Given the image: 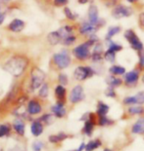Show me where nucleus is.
Listing matches in <instances>:
<instances>
[{"label":"nucleus","instance_id":"1","mask_svg":"<svg viewBox=\"0 0 144 151\" xmlns=\"http://www.w3.org/2000/svg\"><path fill=\"white\" fill-rule=\"evenodd\" d=\"M28 65V60L23 57H13L5 63L4 69L14 76H20Z\"/></svg>","mask_w":144,"mask_h":151},{"label":"nucleus","instance_id":"28","mask_svg":"<svg viewBox=\"0 0 144 151\" xmlns=\"http://www.w3.org/2000/svg\"><path fill=\"white\" fill-rule=\"evenodd\" d=\"M10 125L9 124H0V137H5L10 133Z\"/></svg>","mask_w":144,"mask_h":151},{"label":"nucleus","instance_id":"50","mask_svg":"<svg viewBox=\"0 0 144 151\" xmlns=\"http://www.w3.org/2000/svg\"><path fill=\"white\" fill-rule=\"evenodd\" d=\"M127 2H129V3H134V2H136L137 0H127Z\"/></svg>","mask_w":144,"mask_h":151},{"label":"nucleus","instance_id":"16","mask_svg":"<svg viewBox=\"0 0 144 151\" xmlns=\"http://www.w3.org/2000/svg\"><path fill=\"white\" fill-rule=\"evenodd\" d=\"M132 133L133 134H144V118L138 119L132 126Z\"/></svg>","mask_w":144,"mask_h":151},{"label":"nucleus","instance_id":"29","mask_svg":"<svg viewBox=\"0 0 144 151\" xmlns=\"http://www.w3.org/2000/svg\"><path fill=\"white\" fill-rule=\"evenodd\" d=\"M121 49H123V47H121V45L115 43L111 40H109V49H108L109 51H112V52H114V53H117V52H119V51H121Z\"/></svg>","mask_w":144,"mask_h":151},{"label":"nucleus","instance_id":"44","mask_svg":"<svg viewBox=\"0 0 144 151\" xmlns=\"http://www.w3.org/2000/svg\"><path fill=\"white\" fill-rule=\"evenodd\" d=\"M68 3V0H54V4L56 6H63Z\"/></svg>","mask_w":144,"mask_h":151},{"label":"nucleus","instance_id":"43","mask_svg":"<svg viewBox=\"0 0 144 151\" xmlns=\"http://www.w3.org/2000/svg\"><path fill=\"white\" fill-rule=\"evenodd\" d=\"M94 49H93V53H98V54H101L102 53V49H103V47H102V45L97 42L96 44H94Z\"/></svg>","mask_w":144,"mask_h":151},{"label":"nucleus","instance_id":"20","mask_svg":"<svg viewBox=\"0 0 144 151\" xmlns=\"http://www.w3.org/2000/svg\"><path fill=\"white\" fill-rule=\"evenodd\" d=\"M47 39L51 45H57L61 41V37L58 31H52V32L48 34Z\"/></svg>","mask_w":144,"mask_h":151},{"label":"nucleus","instance_id":"51","mask_svg":"<svg viewBox=\"0 0 144 151\" xmlns=\"http://www.w3.org/2000/svg\"><path fill=\"white\" fill-rule=\"evenodd\" d=\"M8 1H10V0H0V2H3V3H7Z\"/></svg>","mask_w":144,"mask_h":151},{"label":"nucleus","instance_id":"12","mask_svg":"<svg viewBox=\"0 0 144 151\" xmlns=\"http://www.w3.org/2000/svg\"><path fill=\"white\" fill-rule=\"evenodd\" d=\"M8 27L11 31H13V32H20V31L24 29L25 22L22 20H20V19H15V20H13L10 22V24L8 25Z\"/></svg>","mask_w":144,"mask_h":151},{"label":"nucleus","instance_id":"2","mask_svg":"<svg viewBox=\"0 0 144 151\" xmlns=\"http://www.w3.org/2000/svg\"><path fill=\"white\" fill-rule=\"evenodd\" d=\"M45 79V74L41 69L34 67L31 70V88L33 91L38 89L39 87L43 84V81Z\"/></svg>","mask_w":144,"mask_h":151},{"label":"nucleus","instance_id":"48","mask_svg":"<svg viewBox=\"0 0 144 151\" xmlns=\"http://www.w3.org/2000/svg\"><path fill=\"white\" fill-rule=\"evenodd\" d=\"M84 147H85V144H84V143H81V146L79 147V149L76 150V151H82V150L84 149Z\"/></svg>","mask_w":144,"mask_h":151},{"label":"nucleus","instance_id":"13","mask_svg":"<svg viewBox=\"0 0 144 151\" xmlns=\"http://www.w3.org/2000/svg\"><path fill=\"white\" fill-rule=\"evenodd\" d=\"M41 110H42V107H41V105L39 104V102L34 101H31L28 102V112L31 115H36V114H38L40 113Z\"/></svg>","mask_w":144,"mask_h":151},{"label":"nucleus","instance_id":"15","mask_svg":"<svg viewBox=\"0 0 144 151\" xmlns=\"http://www.w3.org/2000/svg\"><path fill=\"white\" fill-rule=\"evenodd\" d=\"M52 112L56 117H58V118L64 117L66 115V108H65V106H64V104L58 102V104H56L55 105H53Z\"/></svg>","mask_w":144,"mask_h":151},{"label":"nucleus","instance_id":"19","mask_svg":"<svg viewBox=\"0 0 144 151\" xmlns=\"http://www.w3.org/2000/svg\"><path fill=\"white\" fill-rule=\"evenodd\" d=\"M58 32L60 34L61 40L64 39V38L70 36V35H73V27L71 25H65V27H61L58 30Z\"/></svg>","mask_w":144,"mask_h":151},{"label":"nucleus","instance_id":"35","mask_svg":"<svg viewBox=\"0 0 144 151\" xmlns=\"http://www.w3.org/2000/svg\"><path fill=\"white\" fill-rule=\"evenodd\" d=\"M40 122H44L46 125H50L53 123L54 121V117L53 115H50V114H45L41 117V120H39Z\"/></svg>","mask_w":144,"mask_h":151},{"label":"nucleus","instance_id":"25","mask_svg":"<svg viewBox=\"0 0 144 151\" xmlns=\"http://www.w3.org/2000/svg\"><path fill=\"white\" fill-rule=\"evenodd\" d=\"M107 83L109 85H110V87H113V88H115V87H119L121 83H123V81L120 79V78H117V77L114 76H109L107 78Z\"/></svg>","mask_w":144,"mask_h":151},{"label":"nucleus","instance_id":"5","mask_svg":"<svg viewBox=\"0 0 144 151\" xmlns=\"http://www.w3.org/2000/svg\"><path fill=\"white\" fill-rule=\"evenodd\" d=\"M89 48H90V46H89L86 42L84 44L79 45V46H76L75 49L73 50V56H75L78 60H86L87 58H89V56H90Z\"/></svg>","mask_w":144,"mask_h":151},{"label":"nucleus","instance_id":"46","mask_svg":"<svg viewBox=\"0 0 144 151\" xmlns=\"http://www.w3.org/2000/svg\"><path fill=\"white\" fill-rule=\"evenodd\" d=\"M139 24L141 27H144V13H140L139 15Z\"/></svg>","mask_w":144,"mask_h":151},{"label":"nucleus","instance_id":"22","mask_svg":"<svg viewBox=\"0 0 144 151\" xmlns=\"http://www.w3.org/2000/svg\"><path fill=\"white\" fill-rule=\"evenodd\" d=\"M108 112H109V105L103 104L102 101H99L97 105V114L99 116H105Z\"/></svg>","mask_w":144,"mask_h":151},{"label":"nucleus","instance_id":"52","mask_svg":"<svg viewBox=\"0 0 144 151\" xmlns=\"http://www.w3.org/2000/svg\"><path fill=\"white\" fill-rule=\"evenodd\" d=\"M104 151H112V150H110V149H108V148H106V149H104Z\"/></svg>","mask_w":144,"mask_h":151},{"label":"nucleus","instance_id":"14","mask_svg":"<svg viewBox=\"0 0 144 151\" xmlns=\"http://www.w3.org/2000/svg\"><path fill=\"white\" fill-rule=\"evenodd\" d=\"M31 132L34 137H39L43 132V125L40 121L36 120L31 123Z\"/></svg>","mask_w":144,"mask_h":151},{"label":"nucleus","instance_id":"47","mask_svg":"<svg viewBox=\"0 0 144 151\" xmlns=\"http://www.w3.org/2000/svg\"><path fill=\"white\" fill-rule=\"evenodd\" d=\"M4 21H5V14L4 13H0V24H2Z\"/></svg>","mask_w":144,"mask_h":151},{"label":"nucleus","instance_id":"23","mask_svg":"<svg viewBox=\"0 0 144 151\" xmlns=\"http://www.w3.org/2000/svg\"><path fill=\"white\" fill-rule=\"evenodd\" d=\"M109 71L112 75H123L126 73V68L123 66H119V65H113L110 67Z\"/></svg>","mask_w":144,"mask_h":151},{"label":"nucleus","instance_id":"32","mask_svg":"<svg viewBox=\"0 0 144 151\" xmlns=\"http://www.w3.org/2000/svg\"><path fill=\"white\" fill-rule=\"evenodd\" d=\"M48 92H49V88H48V85L47 84H42V86L40 87L39 89V97L40 98H43L45 99L47 98L48 96Z\"/></svg>","mask_w":144,"mask_h":151},{"label":"nucleus","instance_id":"37","mask_svg":"<svg viewBox=\"0 0 144 151\" xmlns=\"http://www.w3.org/2000/svg\"><path fill=\"white\" fill-rule=\"evenodd\" d=\"M136 104H144V92H139L136 96H134Z\"/></svg>","mask_w":144,"mask_h":151},{"label":"nucleus","instance_id":"30","mask_svg":"<svg viewBox=\"0 0 144 151\" xmlns=\"http://www.w3.org/2000/svg\"><path fill=\"white\" fill-rule=\"evenodd\" d=\"M144 112V108L141 106H130L129 108V113L132 114V115H138V114H142Z\"/></svg>","mask_w":144,"mask_h":151},{"label":"nucleus","instance_id":"24","mask_svg":"<svg viewBox=\"0 0 144 151\" xmlns=\"http://www.w3.org/2000/svg\"><path fill=\"white\" fill-rule=\"evenodd\" d=\"M101 141L99 140V139H94V140H91V141H89V142L86 144L85 147H84V149L86 151H93L95 150L96 148H98L99 146H101Z\"/></svg>","mask_w":144,"mask_h":151},{"label":"nucleus","instance_id":"21","mask_svg":"<svg viewBox=\"0 0 144 151\" xmlns=\"http://www.w3.org/2000/svg\"><path fill=\"white\" fill-rule=\"evenodd\" d=\"M95 125V122L91 121V120H86L84 123V133L86 136H91L92 131H93V127Z\"/></svg>","mask_w":144,"mask_h":151},{"label":"nucleus","instance_id":"53","mask_svg":"<svg viewBox=\"0 0 144 151\" xmlns=\"http://www.w3.org/2000/svg\"><path fill=\"white\" fill-rule=\"evenodd\" d=\"M142 81L144 82V75H143V77H142Z\"/></svg>","mask_w":144,"mask_h":151},{"label":"nucleus","instance_id":"26","mask_svg":"<svg viewBox=\"0 0 144 151\" xmlns=\"http://www.w3.org/2000/svg\"><path fill=\"white\" fill-rule=\"evenodd\" d=\"M67 137H68V136H67L66 134L60 133L58 134H53V136H50L49 137V140H50V142L56 143V142H59V141L64 140L65 139H67Z\"/></svg>","mask_w":144,"mask_h":151},{"label":"nucleus","instance_id":"38","mask_svg":"<svg viewBox=\"0 0 144 151\" xmlns=\"http://www.w3.org/2000/svg\"><path fill=\"white\" fill-rule=\"evenodd\" d=\"M58 80H59L60 84L62 86H65V85L68 84V77H67L66 74H63V73H62V74H60Z\"/></svg>","mask_w":144,"mask_h":151},{"label":"nucleus","instance_id":"45","mask_svg":"<svg viewBox=\"0 0 144 151\" xmlns=\"http://www.w3.org/2000/svg\"><path fill=\"white\" fill-rule=\"evenodd\" d=\"M139 65L141 66H144V52L140 51L139 53Z\"/></svg>","mask_w":144,"mask_h":151},{"label":"nucleus","instance_id":"11","mask_svg":"<svg viewBox=\"0 0 144 151\" xmlns=\"http://www.w3.org/2000/svg\"><path fill=\"white\" fill-rule=\"evenodd\" d=\"M88 20L92 24H98L99 17H98V9L95 5H91L88 9Z\"/></svg>","mask_w":144,"mask_h":151},{"label":"nucleus","instance_id":"40","mask_svg":"<svg viewBox=\"0 0 144 151\" xmlns=\"http://www.w3.org/2000/svg\"><path fill=\"white\" fill-rule=\"evenodd\" d=\"M42 147H43V142H41V141H36L33 144V151H41Z\"/></svg>","mask_w":144,"mask_h":151},{"label":"nucleus","instance_id":"7","mask_svg":"<svg viewBox=\"0 0 144 151\" xmlns=\"http://www.w3.org/2000/svg\"><path fill=\"white\" fill-rule=\"evenodd\" d=\"M130 15H132V9L124 5L116 6V7L113 9V11H112V16H113L115 19L127 18V17H129Z\"/></svg>","mask_w":144,"mask_h":151},{"label":"nucleus","instance_id":"54","mask_svg":"<svg viewBox=\"0 0 144 151\" xmlns=\"http://www.w3.org/2000/svg\"><path fill=\"white\" fill-rule=\"evenodd\" d=\"M0 9H1V6H0Z\"/></svg>","mask_w":144,"mask_h":151},{"label":"nucleus","instance_id":"27","mask_svg":"<svg viewBox=\"0 0 144 151\" xmlns=\"http://www.w3.org/2000/svg\"><path fill=\"white\" fill-rule=\"evenodd\" d=\"M121 31V27H111L109 28L108 32H107V35H106V39L107 40H110L112 37L115 36V35H117Z\"/></svg>","mask_w":144,"mask_h":151},{"label":"nucleus","instance_id":"9","mask_svg":"<svg viewBox=\"0 0 144 151\" xmlns=\"http://www.w3.org/2000/svg\"><path fill=\"white\" fill-rule=\"evenodd\" d=\"M96 30H97V27L89 22H85L84 24H81V27H79V32L82 35H89L90 36L92 34H95Z\"/></svg>","mask_w":144,"mask_h":151},{"label":"nucleus","instance_id":"36","mask_svg":"<svg viewBox=\"0 0 144 151\" xmlns=\"http://www.w3.org/2000/svg\"><path fill=\"white\" fill-rule=\"evenodd\" d=\"M64 13H65V15H66V17L69 19V20H71V21H75L76 17H78V15L76 14H73V13L70 10V9L68 7H66L65 9H64Z\"/></svg>","mask_w":144,"mask_h":151},{"label":"nucleus","instance_id":"6","mask_svg":"<svg viewBox=\"0 0 144 151\" xmlns=\"http://www.w3.org/2000/svg\"><path fill=\"white\" fill-rule=\"evenodd\" d=\"M94 74V71L91 67H88V66H79L76 67V70H75V78L79 81H84L86 78L88 77H91L92 75Z\"/></svg>","mask_w":144,"mask_h":151},{"label":"nucleus","instance_id":"17","mask_svg":"<svg viewBox=\"0 0 144 151\" xmlns=\"http://www.w3.org/2000/svg\"><path fill=\"white\" fill-rule=\"evenodd\" d=\"M13 127H14V130L16 131V133L19 134L20 136H23L25 134V126L24 124V122L20 120V119H16L13 123Z\"/></svg>","mask_w":144,"mask_h":151},{"label":"nucleus","instance_id":"42","mask_svg":"<svg viewBox=\"0 0 144 151\" xmlns=\"http://www.w3.org/2000/svg\"><path fill=\"white\" fill-rule=\"evenodd\" d=\"M91 60H93L94 63H98V62H100V60H102V56H101V54L93 53V54L91 55Z\"/></svg>","mask_w":144,"mask_h":151},{"label":"nucleus","instance_id":"18","mask_svg":"<svg viewBox=\"0 0 144 151\" xmlns=\"http://www.w3.org/2000/svg\"><path fill=\"white\" fill-rule=\"evenodd\" d=\"M55 95L57 99H58L59 102L63 104V101H65V97H66V89L65 87L62 85H59L56 87L55 89Z\"/></svg>","mask_w":144,"mask_h":151},{"label":"nucleus","instance_id":"8","mask_svg":"<svg viewBox=\"0 0 144 151\" xmlns=\"http://www.w3.org/2000/svg\"><path fill=\"white\" fill-rule=\"evenodd\" d=\"M84 98V89L81 85H76V87H73V89L72 90L71 95H70V101L73 104H78V102L81 101Z\"/></svg>","mask_w":144,"mask_h":151},{"label":"nucleus","instance_id":"39","mask_svg":"<svg viewBox=\"0 0 144 151\" xmlns=\"http://www.w3.org/2000/svg\"><path fill=\"white\" fill-rule=\"evenodd\" d=\"M105 95L107 97H110V98H115L116 97V93H115V90L113 87H109V88L105 91Z\"/></svg>","mask_w":144,"mask_h":151},{"label":"nucleus","instance_id":"4","mask_svg":"<svg viewBox=\"0 0 144 151\" xmlns=\"http://www.w3.org/2000/svg\"><path fill=\"white\" fill-rule=\"evenodd\" d=\"M53 60L55 63V65L59 67L60 69H64L66 67H68L71 63V58H70L69 54L66 51L55 54L53 56Z\"/></svg>","mask_w":144,"mask_h":151},{"label":"nucleus","instance_id":"10","mask_svg":"<svg viewBox=\"0 0 144 151\" xmlns=\"http://www.w3.org/2000/svg\"><path fill=\"white\" fill-rule=\"evenodd\" d=\"M139 78V71L137 70H132V71L127 72L124 76V82L127 86H132L137 82Z\"/></svg>","mask_w":144,"mask_h":151},{"label":"nucleus","instance_id":"33","mask_svg":"<svg viewBox=\"0 0 144 151\" xmlns=\"http://www.w3.org/2000/svg\"><path fill=\"white\" fill-rule=\"evenodd\" d=\"M76 40V36H73V35H70V36L62 39V43L64 45H66V46H70V45H72L73 43H75Z\"/></svg>","mask_w":144,"mask_h":151},{"label":"nucleus","instance_id":"34","mask_svg":"<svg viewBox=\"0 0 144 151\" xmlns=\"http://www.w3.org/2000/svg\"><path fill=\"white\" fill-rule=\"evenodd\" d=\"M98 123L100 126H107V125H111L112 123H113V121L110 120V119L106 116H99Z\"/></svg>","mask_w":144,"mask_h":151},{"label":"nucleus","instance_id":"41","mask_svg":"<svg viewBox=\"0 0 144 151\" xmlns=\"http://www.w3.org/2000/svg\"><path fill=\"white\" fill-rule=\"evenodd\" d=\"M124 104L127 105H132V104H135L136 101H135L134 97H127L124 99Z\"/></svg>","mask_w":144,"mask_h":151},{"label":"nucleus","instance_id":"31","mask_svg":"<svg viewBox=\"0 0 144 151\" xmlns=\"http://www.w3.org/2000/svg\"><path fill=\"white\" fill-rule=\"evenodd\" d=\"M104 58H105V60H106L107 62H109V63H114L115 60H116V53H114V52H112V51L107 50V52L105 53V55H104Z\"/></svg>","mask_w":144,"mask_h":151},{"label":"nucleus","instance_id":"49","mask_svg":"<svg viewBox=\"0 0 144 151\" xmlns=\"http://www.w3.org/2000/svg\"><path fill=\"white\" fill-rule=\"evenodd\" d=\"M87 1L88 0H79V3H81V4H85Z\"/></svg>","mask_w":144,"mask_h":151},{"label":"nucleus","instance_id":"3","mask_svg":"<svg viewBox=\"0 0 144 151\" xmlns=\"http://www.w3.org/2000/svg\"><path fill=\"white\" fill-rule=\"evenodd\" d=\"M124 37L126 39L129 41V43L130 44V46L132 47V49L138 51H143V44L140 41V39L137 37V35L134 33V31L132 29H127L124 31Z\"/></svg>","mask_w":144,"mask_h":151}]
</instances>
